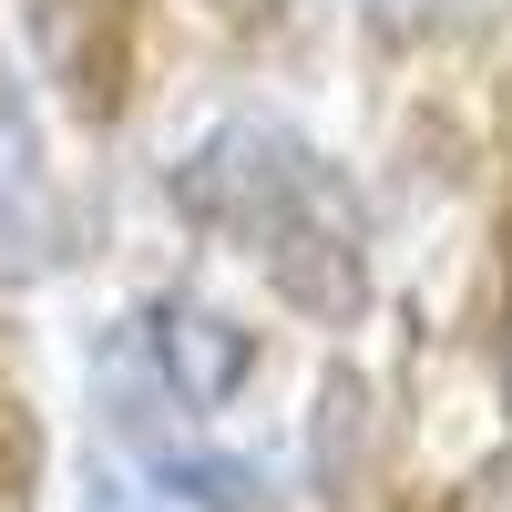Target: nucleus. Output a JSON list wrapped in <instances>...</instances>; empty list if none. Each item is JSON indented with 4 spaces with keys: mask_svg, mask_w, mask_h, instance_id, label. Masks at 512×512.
<instances>
[{
    "mask_svg": "<svg viewBox=\"0 0 512 512\" xmlns=\"http://www.w3.org/2000/svg\"><path fill=\"white\" fill-rule=\"evenodd\" d=\"M185 205L205 226H226L256 267H267L277 297H297V308H318V318H349L359 308V216H349V195L328 185V164L277 134V123H226L216 144H205L185 164Z\"/></svg>",
    "mask_w": 512,
    "mask_h": 512,
    "instance_id": "1",
    "label": "nucleus"
},
{
    "mask_svg": "<svg viewBox=\"0 0 512 512\" xmlns=\"http://www.w3.org/2000/svg\"><path fill=\"white\" fill-rule=\"evenodd\" d=\"M144 349H154L164 390H175L185 410H216L236 379L256 369V338L236 318H216V308H185V297H164V308L144 318Z\"/></svg>",
    "mask_w": 512,
    "mask_h": 512,
    "instance_id": "2",
    "label": "nucleus"
},
{
    "mask_svg": "<svg viewBox=\"0 0 512 512\" xmlns=\"http://www.w3.org/2000/svg\"><path fill=\"white\" fill-rule=\"evenodd\" d=\"M144 461H154L164 492H185V502H205V512H256V502H267V482H256L246 461H226V451H175V441H154Z\"/></svg>",
    "mask_w": 512,
    "mask_h": 512,
    "instance_id": "3",
    "label": "nucleus"
},
{
    "mask_svg": "<svg viewBox=\"0 0 512 512\" xmlns=\"http://www.w3.org/2000/svg\"><path fill=\"white\" fill-rule=\"evenodd\" d=\"M359 11H379V21H431L441 0H359Z\"/></svg>",
    "mask_w": 512,
    "mask_h": 512,
    "instance_id": "4",
    "label": "nucleus"
},
{
    "mask_svg": "<svg viewBox=\"0 0 512 512\" xmlns=\"http://www.w3.org/2000/svg\"><path fill=\"white\" fill-rule=\"evenodd\" d=\"M502 379H512V338H502Z\"/></svg>",
    "mask_w": 512,
    "mask_h": 512,
    "instance_id": "5",
    "label": "nucleus"
}]
</instances>
